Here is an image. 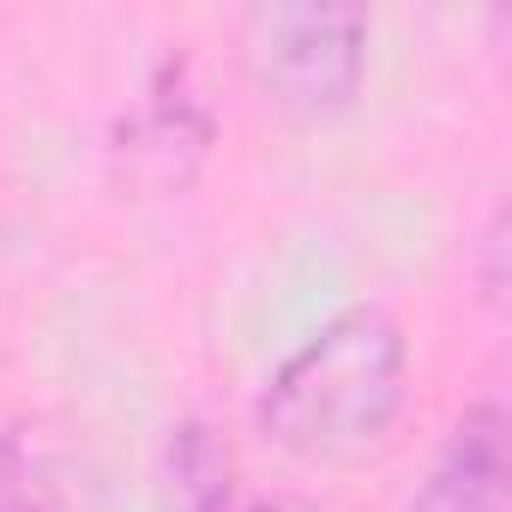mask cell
<instances>
[{"instance_id":"obj_7","label":"cell","mask_w":512,"mask_h":512,"mask_svg":"<svg viewBox=\"0 0 512 512\" xmlns=\"http://www.w3.org/2000/svg\"><path fill=\"white\" fill-rule=\"evenodd\" d=\"M247 512H326V506L302 500V494H278V500H260V506H247Z\"/></svg>"},{"instance_id":"obj_3","label":"cell","mask_w":512,"mask_h":512,"mask_svg":"<svg viewBox=\"0 0 512 512\" xmlns=\"http://www.w3.org/2000/svg\"><path fill=\"white\" fill-rule=\"evenodd\" d=\"M211 151V115L187 85V61H163L145 85V97L121 115L115 127V157L127 163L133 181L175 193L193 181V169Z\"/></svg>"},{"instance_id":"obj_1","label":"cell","mask_w":512,"mask_h":512,"mask_svg":"<svg viewBox=\"0 0 512 512\" xmlns=\"http://www.w3.org/2000/svg\"><path fill=\"white\" fill-rule=\"evenodd\" d=\"M410 410V338L398 314L362 302L332 314L308 344H296L260 404V440L308 470H362L374 464Z\"/></svg>"},{"instance_id":"obj_4","label":"cell","mask_w":512,"mask_h":512,"mask_svg":"<svg viewBox=\"0 0 512 512\" xmlns=\"http://www.w3.org/2000/svg\"><path fill=\"white\" fill-rule=\"evenodd\" d=\"M404 512H512V422L500 398L470 404L446 428Z\"/></svg>"},{"instance_id":"obj_2","label":"cell","mask_w":512,"mask_h":512,"mask_svg":"<svg viewBox=\"0 0 512 512\" xmlns=\"http://www.w3.org/2000/svg\"><path fill=\"white\" fill-rule=\"evenodd\" d=\"M374 25L332 0H266L241 13V67L272 115L290 127L338 121L368 79Z\"/></svg>"},{"instance_id":"obj_5","label":"cell","mask_w":512,"mask_h":512,"mask_svg":"<svg viewBox=\"0 0 512 512\" xmlns=\"http://www.w3.org/2000/svg\"><path fill=\"white\" fill-rule=\"evenodd\" d=\"M0 512H61L55 470L13 434H0Z\"/></svg>"},{"instance_id":"obj_6","label":"cell","mask_w":512,"mask_h":512,"mask_svg":"<svg viewBox=\"0 0 512 512\" xmlns=\"http://www.w3.org/2000/svg\"><path fill=\"white\" fill-rule=\"evenodd\" d=\"M476 272H482V302L500 308L506 302V211H494L482 229V266Z\"/></svg>"}]
</instances>
